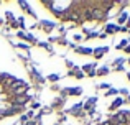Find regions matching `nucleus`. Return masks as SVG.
<instances>
[{
    "mask_svg": "<svg viewBox=\"0 0 130 125\" xmlns=\"http://www.w3.org/2000/svg\"><path fill=\"white\" fill-rule=\"evenodd\" d=\"M61 22H74L83 25L86 22H105L110 15L114 2H41Z\"/></svg>",
    "mask_w": 130,
    "mask_h": 125,
    "instance_id": "obj_1",
    "label": "nucleus"
},
{
    "mask_svg": "<svg viewBox=\"0 0 130 125\" xmlns=\"http://www.w3.org/2000/svg\"><path fill=\"white\" fill-rule=\"evenodd\" d=\"M97 125H130V110H119Z\"/></svg>",
    "mask_w": 130,
    "mask_h": 125,
    "instance_id": "obj_2",
    "label": "nucleus"
},
{
    "mask_svg": "<svg viewBox=\"0 0 130 125\" xmlns=\"http://www.w3.org/2000/svg\"><path fill=\"white\" fill-rule=\"evenodd\" d=\"M83 71L84 73L87 74V76H95V64H91V66H89V64H86V66L83 67Z\"/></svg>",
    "mask_w": 130,
    "mask_h": 125,
    "instance_id": "obj_3",
    "label": "nucleus"
},
{
    "mask_svg": "<svg viewBox=\"0 0 130 125\" xmlns=\"http://www.w3.org/2000/svg\"><path fill=\"white\" fill-rule=\"evenodd\" d=\"M122 104H124V99H120V97H119V99H115L114 102L110 104V107H109V110H110V112H114V110H115V109H119V107H120Z\"/></svg>",
    "mask_w": 130,
    "mask_h": 125,
    "instance_id": "obj_4",
    "label": "nucleus"
},
{
    "mask_svg": "<svg viewBox=\"0 0 130 125\" xmlns=\"http://www.w3.org/2000/svg\"><path fill=\"white\" fill-rule=\"evenodd\" d=\"M64 96H68V94H71V96H79V94H83V89L81 87H77V89H66L63 91Z\"/></svg>",
    "mask_w": 130,
    "mask_h": 125,
    "instance_id": "obj_5",
    "label": "nucleus"
},
{
    "mask_svg": "<svg viewBox=\"0 0 130 125\" xmlns=\"http://www.w3.org/2000/svg\"><path fill=\"white\" fill-rule=\"evenodd\" d=\"M74 51L79 53V55H92V49H91V48H83V46H79V48H74Z\"/></svg>",
    "mask_w": 130,
    "mask_h": 125,
    "instance_id": "obj_6",
    "label": "nucleus"
},
{
    "mask_svg": "<svg viewBox=\"0 0 130 125\" xmlns=\"http://www.w3.org/2000/svg\"><path fill=\"white\" fill-rule=\"evenodd\" d=\"M109 74V67L107 66H102V67H99L97 71H95V76H107Z\"/></svg>",
    "mask_w": 130,
    "mask_h": 125,
    "instance_id": "obj_7",
    "label": "nucleus"
},
{
    "mask_svg": "<svg viewBox=\"0 0 130 125\" xmlns=\"http://www.w3.org/2000/svg\"><path fill=\"white\" fill-rule=\"evenodd\" d=\"M119 30H124V28H119L117 25H107L105 26V31L107 33H114V31H119Z\"/></svg>",
    "mask_w": 130,
    "mask_h": 125,
    "instance_id": "obj_8",
    "label": "nucleus"
},
{
    "mask_svg": "<svg viewBox=\"0 0 130 125\" xmlns=\"http://www.w3.org/2000/svg\"><path fill=\"white\" fill-rule=\"evenodd\" d=\"M107 51H109V48H104V49L99 48V49H95V51H92V53L95 55V58H101V56H102V55H105Z\"/></svg>",
    "mask_w": 130,
    "mask_h": 125,
    "instance_id": "obj_9",
    "label": "nucleus"
},
{
    "mask_svg": "<svg viewBox=\"0 0 130 125\" xmlns=\"http://www.w3.org/2000/svg\"><path fill=\"white\" fill-rule=\"evenodd\" d=\"M18 36H20V38H23V40H28V41H35V38H33L31 35H28V33L20 31V33H18Z\"/></svg>",
    "mask_w": 130,
    "mask_h": 125,
    "instance_id": "obj_10",
    "label": "nucleus"
},
{
    "mask_svg": "<svg viewBox=\"0 0 130 125\" xmlns=\"http://www.w3.org/2000/svg\"><path fill=\"white\" fill-rule=\"evenodd\" d=\"M71 74H73V76H76V77H79V79H81V77H84V73L79 69V67H74V69H73V73H71Z\"/></svg>",
    "mask_w": 130,
    "mask_h": 125,
    "instance_id": "obj_11",
    "label": "nucleus"
},
{
    "mask_svg": "<svg viewBox=\"0 0 130 125\" xmlns=\"http://www.w3.org/2000/svg\"><path fill=\"white\" fill-rule=\"evenodd\" d=\"M127 16H128L127 13H124V15H122L120 18H119V23H125V20H127Z\"/></svg>",
    "mask_w": 130,
    "mask_h": 125,
    "instance_id": "obj_12",
    "label": "nucleus"
},
{
    "mask_svg": "<svg viewBox=\"0 0 130 125\" xmlns=\"http://www.w3.org/2000/svg\"><path fill=\"white\" fill-rule=\"evenodd\" d=\"M114 94H117V89H110V91H107V96H114Z\"/></svg>",
    "mask_w": 130,
    "mask_h": 125,
    "instance_id": "obj_13",
    "label": "nucleus"
},
{
    "mask_svg": "<svg viewBox=\"0 0 130 125\" xmlns=\"http://www.w3.org/2000/svg\"><path fill=\"white\" fill-rule=\"evenodd\" d=\"M48 79H50V81H58V79H59V76H56V74H53V76H50Z\"/></svg>",
    "mask_w": 130,
    "mask_h": 125,
    "instance_id": "obj_14",
    "label": "nucleus"
},
{
    "mask_svg": "<svg viewBox=\"0 0 130 125\" xmlns=\"http://www.w3.org/2000/svg\"><path fill=\"white\" fill-rule=\"evenodd\" d=\"M127 43H128V41H127V40H124V41H122V43H120V45H119V46H117V49H122V46H125V45H127Z\"/></svg>",
    "mask_w": 130,
    "mask_h": 125,
    "instance_id": "obj_15",
    "label": "nucleus"
},
{
    "mask_svg": "<svg viewBox=\"0 0 130 125\" xmlns=\"http://www.w3.org/2000/svg\"><path fill=\"white\" fill-rule=\"evenodd\" d=\"M127 77H128V81H130V73H128V74H127Z\"/></svg>",
    "mask_w": 130,
    "mask_h": 125,
    "instance_id": "obj_16",
    "label": "nucleus"
},
{
    "mask_svg": "<svg viewBox=\"0 0 130 125\" xmlns=\"http://www.w3.org/2000/svg\"><path fill=\"white\" fill-rule=\"evenodd\" d=\"M128 63H130V58H128Z\"/></svg>",
    "mask_w": 130,
    "mask_h": 125,
    "instance_id": "obj_17",
    "label": "nucleus"
}]
</instances>
